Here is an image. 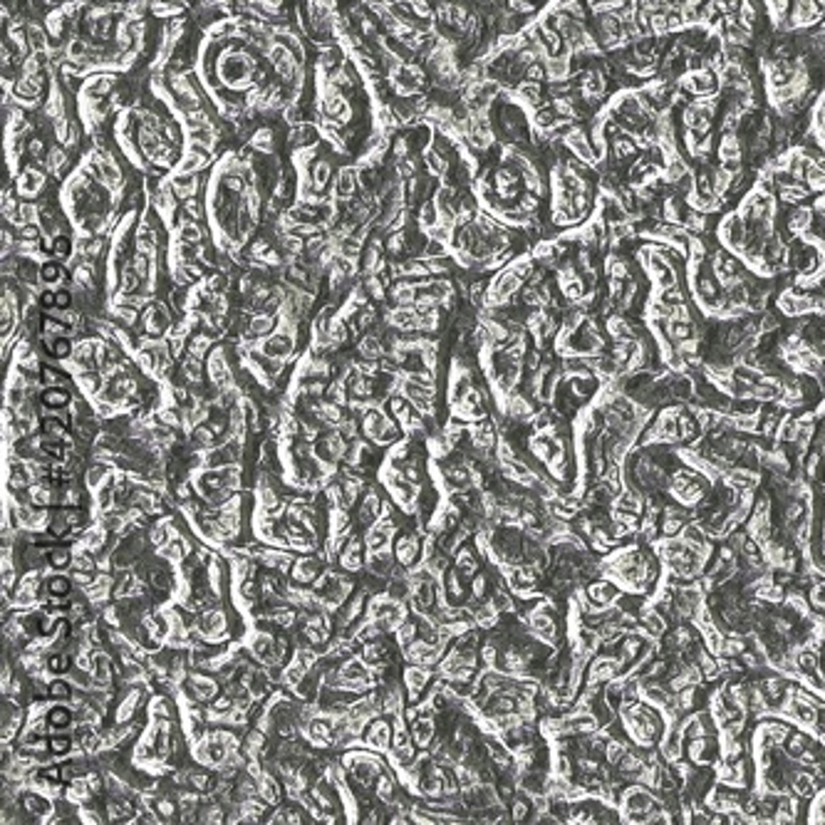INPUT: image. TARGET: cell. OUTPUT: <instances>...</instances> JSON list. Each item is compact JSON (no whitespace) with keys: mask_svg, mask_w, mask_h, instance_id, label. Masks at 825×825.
<instances>
[{"mask_svg":"<svg viewBox=\"0 0 825 825\" xmlns=\"http://www.w3.org/2000/svg\"><path fill=\"white\" fill-rule=\"evenodd\" d=\"M45 402H48L50 406H62V404H67V394H65L62 389H50L48 394H45Z\"/></svg>","mask_w":825,"mask_h":825,"instance_id":"6da1fadb","label":"cell"},{"mask_svg":"<svg viewBox=\"0 0 825 825\" xmlns=\"http://www.w3.org/2000/svg\"><path fill=\"white\" fill-rule=\"evenodd\" d=\"M55 305H60V308H67V305H70V293H57V295H55Z\"/></svg>","mask_w":825,"mask_h":825,"instance_id":"7a4b0ae2","label":"cell"},{"mask_svg":"<svg viewBox=\"0 0 825 825\" xmlns=\"http://www.w3.org/2000/svg\"><path fill=\"white\" fill-rule=\"evenodd\" d=\"M57 273L60 270L55 268V265H48V268L43 270V275H45V280H57Z\"/></svg>","mask_w":825,"mask_h":825,"instance_id":"3957f363","label":"cell"},{"mask_svg":"<svg viewBox=\"0 0 825 825\" xmlns=\"http://www.w3.org/2000/svg\"><path fill=\"white\" fill-rule=\"evenodd\" d=\"M43 375H45V380H48V382H57L60 377H62L60 372H55V370H43Z\"/></svg>","mask_w":825,"mask_h":825,"instance_id":"277c9868","label":"cell"},{"mask_svg":"<svg viewBox=\"0 0 825 825\" xmlns=\"http://www.w3.org/2000/svg\"><path fill=\"white\" fill-rule=\"evenodd\" d=\"M67 721V716H65L62 709H57V712H52V724H65Z\"/></svg>","mask_w":825,"mask_h":825,"instance_id":"5b68a950","label":"cell"},{"mask_svg":"<svg viewBox=\"0 0 825 825\" xmlns=\"http://www.w3.org/2000/svg\"><path fill=\"white\" fill-rule=\"evenodd\" d=\"M65 692H67V687H65V684H55V687H52V697H65Z\"/></svg>","mask_w":825,"mask_h":825,"instance_id":"8992f818","label":"cell"},{"mask_svg":"<svg viewBox=\"0 0 825 825\" xmlns=\"http://www.w3.org/2000/svg\"><path fill=\"white\" fill-rule=\"evenodd\" d=\"M67 350H70L67 342H60V345H57V355H67Z\"/></svg>","mask_w":825,"mask_h":825,"instance_id":"52a82bcc","label":"cell"}]
</instances>
